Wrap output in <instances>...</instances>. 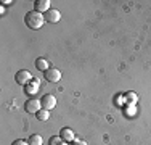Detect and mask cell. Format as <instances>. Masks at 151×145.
<instances>
[{
    "instance_id": "7c38bea8",
    "label": "cell",
    "mask_w": 151,
    "mask_h": 145,
    "mask_svg": "<svg viewBox=\"0 0 151 145\" xmlns=\"http://www.w3.org/2000/svg\"><path fill=\"white\" fill-rule=\"evenodd\" d=\"M29 145H44V139H42V136H39V134H34V136L29 137Z\"/></svg>"
},
{
    "instance_id": "8992f818",
    "label": "cell",
    "mask_w": 151,
    "mask_h": 145,
    "mask_svg": "<svg viewBox=\"0 0 151 145\" xmlns=\"http://www.w3.org/2000/svg\"><path fill=\"white\" fill-rule=\"evenodd\" d=\"M39 87H40V82H39V79L35 78V79H32V81L29 82V84H26V86H24V90H26V94H27V95L34 97L35 94L39 92Z\"/></svg>"
},
{
    "instance_id": "5bb4252c",
    "label": "cell",
    "mask_w": 151,
    "mask_h": 145,
    "mask_svg": "<svg viewBox=\"0 0 151 145\" xmlns=\"http://www.w3.org/2000/svg\"><path fill=\"white\" fill-rule=\"evenodd\" d=\"M61 142H63V139H61L60 136H53V137H50L48 145H63Z\"/></svg>"
},
{
    "instance_id": "52a82bcc",
    "label": "cell",
    "mask_w": 151,
    "mask_h": 145,
    "mask_svg": "<svg viewBox=\"0 0 151 145\" xmlns=\"http://www.w3.org/2000/svg\"><path fill=\"white\" fill-rule=\"evenodd\" d=\"M60 137L64 140V142H74L76 140V134L71 128H63L60 130Z\"/></svg>"
},
{
    "instance_id": "4fadbf2b",
    "label": "cell",
    "mask_w": 151,
    "mask_h": 145,
    "mask_svg": "<svg viewBox=\"0 0 151 145\" xmlns=\"http://www.w3.org/2000/svg\"><path fill=\"white\" fill-rule=\"evenodd\" d=\"M35 116H37L39 121H48V119H50V111H48V110H44V108H42V110L39 111V113L35 115Z\"/></svg>"
},
{
    "instance_id": "9c48e42d",
    "label": "cell",
    "mask_w": 151,
    "mask_h": 145,
    "mask_svg": "<svg viewBox=\"0 0 151 145\" xmlns=\"http://www.w3.org/2000/svg\"><path fill=\"white\" fill-rule=\"evenodd\" d=\"M34 10L39 13H47L50 10V0H37L34 3Z\"/></svg>"
},
{
    "instance_id": "30bf717a",
    "label": "cell",
    "mask_w": 151,
    "mask_h": 145,
    "mask_svg": "<svg viewBox=\"0 0 151 145\" xmlns=\"http://www.w3.org/2000/svg\"><path fill=\"white\" fill-rule=\"evenodd\" d=\"M124 100H125V103H127L129 107H135V105L138 103V95H137L135 92H127L124 95Z\"/></svg>"
},
{
    "instance_id": "e0dca14e",
    "label": "cell",
    "mask_w": 151,
    "mask_h": 145,
    "mask_svg": "<svg viewBox=\"0 0 151 145\" xmlns=\"http://www.w3.org/2000/svg\"><path fill=\"white\" fill-rule=\"evenodd\" d=\"M12 0H2V7H5V5H12Z\"/></svg>"
},
{
    "instance_id": "6da1fadb",
    "label": "cell",
    "mask_w": 151,
    "mask_h": 145,
    "mask_svg": "<svg viewBox=\"0 0 151 145\" xmlns=\"http://www.w3.org/2000/svg\"><path fill=\"white\" fill-rule=\"evenodd\" d=\"M24 21H26V24H27V28H29V29L37 31V29H40L42 26H44V23L47 20H45V14L44 13H39V12H35V10H32V12L26 13Z\"/></svg>"
},
{
    "instance_id": "3957f363",
    "label": "cell",
    "mask_w": 151,
    "mask_h": 145,
    "mask_svg": "<svg viewBox=\"0 0 151 145\" xmlns=\"http://www.w3.org/2000/svg\"><path fill=\"white\" fill-rule=\"evenodd\" d=\"M15 81L19 86H26V84H29V82L32 81V74L27 70H19L16 72V76H15Z\"/></svg>"
},
{
    "instance_id": "5b68a950",
    "label": "cell",
    "mask_w": 151,
    "mask_h": 145,
    "mask_svg": "<svg viewBox=\"0 0 151 145\" xmlns=\"http://www.w3.org/2000/svg\"><path fill=\"white\" fill-rule=\"evenodd\" d=\"M44 74H45V79L48 82H58V81H61V71L56 70V68H48Z\"/></svg>"
},
{
    "instance_id": "9a60e30c",
    "label": "cell",
    "mask_w": 151,
    "mask_h": 145,
    "mask_svg": "<svg viewBox=\"0 0 151 145\" xmlns=\"http://www.w3.org/2000/svg\"><path fill=\"white\" fill-rule=\"evenodd\" d=\"M12 145H29V142H27V140H23V139H18Z\"/></svg>"
},
{
    "instance_id": "7a4b0ae2",
    "label": "cell",
    "mask_w": 151,
    "mask_h": 145,
    "mask_svg": "<svg viewBox=\"0 0 151 145\" xmlns=\"http://www.w3.org/2000/svg\"><path fill=\"white\" fill-rule=\"evenodd\" d=\"M24 110H26L27 113H31V115H37L39 111L42 110L40 100H37L35 97H31V99L26 100V103H24Z\"/></svg>"
},
{
    "instance_id": "277c9868",
    "label": "cell",
    "mask_w": 151,
    "mask_h": 145,
    "mask_svg": "<svg viewBox=\"0 0 151 145\" xmlns=\"http://www.w3.org/2000/svg\"><path fill=\"white\" fill-rule=\"evenodd\" d=\"M40 103H42V108L44 110H53L56 107V97L52 95V94H45L44 97L40 99Z\"/></svg>"
},
{
    "instance_id": "2e32d148",
    "label": "cell",
    "mask_w": 151,
    "mask_h": 145,
    "mask_svg": "<svg viewBox=\"0 0 151 145\" xmlns=\"http://www.w3.org/2000/svg\"><path fill=\"white\" fill-rule=\"evenodd\" d=\"M73 145H88L87 142H84V140H74Z\"/></svg>"
},
{
    "instance_id": "ba28073f",
    "label": "cell",
    "mask_w": 151,
    "mask_h": 145,
    "mask_svg": "<svg viewBox=\"0 0 151 145\" xmlns=\"http://www.w3.org/2000/svg\"><path fill=\"white\" fill-rule=\"evenodd\" d=\"M45 20L48 21V23H58V21L61 20V13L58 12V10H55V8H50L48 12L45 13Z\"/></svg>"
},
{
    "instance_id": "8fae6325",
    "label": "cell",
    "mask_w": 151,
    "mask_h": 145,
    "mask_svg": "<svg viewBox=\"0 0 151 145\" xmlns=\"http://www.w3.org/2000/svg\"><path fill=\"white\" fill-rule=\"evenodd\" d=\"M35 68L45 72L47 70H48V61H47L45 58H37V60H35Z\"/></svg>"
}]
</instances>
